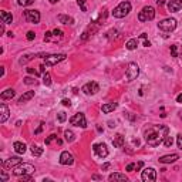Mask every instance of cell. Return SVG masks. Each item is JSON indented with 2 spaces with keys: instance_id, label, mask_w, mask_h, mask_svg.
Here are the masks:
<instances>
[{
  "instance_id": "cell-1",
  "label": "cell",
  "mask_w": 182,
  "mask_h": 182,
  "mask_svg": "<svg viewBox=\"0 0 182 182\" xmlns=\"http://www.w3.org/2000/svg\"><path fill=\"white\" fill-rule=\"evenodd\" d=\"M169 134V128L167 125H151L148 130H145L144 136L145 141L151 147H158L159 144H162L164 138Z\"/></svg>"
},
{
  "instance_id": "cell-2",
  "label": "cell",
  "mask_w": 182,
  "mask_h": 182,
  "mask_svg": "<svg viewBox=\"0 0 182 182\" xmlns=\"http://www.w3.org/2000/svg\"><path fill=\"white\" fill-rule=\"evenodd\" d=\"M36 171V168L30 165V164H23L20 162L19 165H16L12 168V172H13V175L16 176H21V175H29V174H33Z\"/></svg>"
},
{
  "instance_id": "cell-3",
  "label": "cell",
  "mask_w": 182,
  "mask_h": 182,
  "mask_svg": "<svg viewBox=\"0 0 182 182\" xmlns=\"http://www.w3.org/2000/svg\"><path fill=\"white\" fill-rule=\"evenodd\" d=\"M131 12V3L130 1H121L114 10H112V16L117 19H123Z\"/></svg>"
},
{
  "instance_id": "cell-4",
  "label": "cell",
  "mask_w": 182,
  "mask_h": 182,
  "mask_svg": "<svg viewBox=\"0 0 182 182\" xmlns=\"http://www.w3.org/2000/svg\"><path fill=\"white\" fill-rule=\"evenodd\" d=\"M154 17H155V9L152 6H145L138 14V20L142 23L144 21H151V20H154Z\"/></svg>"
},
{
  "instance_id": "cell-5",
  "label": "cell",
  "mask_w": 182,
  "mask_h": 182,
  "mask_svg": "<svg viewBox=\"0 0 182 182\" xmlns=\"http://www.w3.org/2000/svg\"><path fill=\"white\" fill-rule=\"evenodd\" d=\"M158 29L162 30L165 33H169V32H174L176 29V20L169 17V19H164L162 21L158 23Z\"/></svg>"
},
{
  "instance_id": "cell-6",
  "label": "cell",
  "mask_w": 182,
  "mask_h": 182,
  "mask_svg": "<svg viewBox=\"0 0 182 182\" xmlns=\"http://www.w3.org/2000/svg\"><path fill=\"white\" fill-rule=\"evenodd\" d=\"M70 124L74 125V127H81V128H85L87 127V120H85V115L83 112H77L74 114L71 118H70Z\"/></svg>"
},
{
  "instance_id": "cell-7",
  "label": "cell",
  "mask_w": 182,
  "mask_h": 182,
  "mask_svg": "<svg viewBox=\"0 0 182 182\" xmlns=\"http://www.w3.org/2000/svg\"><path fill=\"white\" fill-rule=\"evenodd\" d=\"M65 57H67V56H65L64 53H61V54H50V56H46L44 57V63H46V65L53 67V65H56L57 63L63 61Z\"/></svg>"
},
{
  "instance_id": "cell-8",
  "label": "cell",
  "mask_w": 182,
  "mask_h": 182,
  "mask_svg": "<svg viewBox=\"0 0 182 182\" xmlns=\"http://www.w3.org/2000/svg\"><path fill=\"white\" fill-rule=\"evenodd\" d=\"M139 74V67L136 63H130L127 68V81H134Z\"/></svg>"
},
{
  "instance_id": "cell-9",
  "label": "cell",
  "mask_w": 182,
  "mask_h": 182,
  "mask_svg": "<svg viewBox=\"0 0 182 182\" xmlns=\"http://www.w3.org/2000/svg\"><path fill=\"white\" fill-rule=\"evenodd\" d=\"M83 92L87 94V95H94V94H97L98 91H100V85L97 83H94V81H90V83H87V84L83 85Z\"/></svg>"
},
{
  "instance_id": "cell-10",
  "label": "cell",
  "mask_w": 182,
  "mask_h": 182,
  "mask_svg": "<svg viewBox=\"0 0 182 182\" xmlns=\"http://www.w3.org/2000/svg\"><path fill=\"white\" fill-rule=\"evenodd\" d=\"M92 150L95 152V155L98 158H105V156H108V148H107V145L104 142H100V144H94L92 145Z\"/></svg>"
},
{
  "instance_id": "cell-11",
  "label": "cell",
  "mask_w": 182,
  "mask_h": 182,
  "mask_svg": "<svg viewBox=\"0 0 182 182\" xmlns=\"http://www.w3.org/2000/svg\"><path fill=\"white\" fill-rule=\"evenodd\" d=\"M144 182H154L156 179V171L154 168H145L141 174Z\"/></svg>"
},
{
  "instance_id": "cell-12",
  "label": "cell",
  "mask_w": 182,
  "mask_h": 182,
  "mask_svg": "<svg viewBox=\"0 0 182 182\" xmlns=\"http://www.w3.org/2000/svg\"><path fill=\"white\" fill-rule=\"evenodd\" d=\"M24 16H26L27 21L32 23V24H37L40 21V13L37 10H26V12H24Z\"/></svg>"
},
{
  "instance_id": "cell-13",
  "label": "cell",
  "mask_w": 182,
  "mask_h": 182,
  "mask_svg": "<svg viewBox=\"0 0 182 182\" xmlns=\"http://www.w3.org/2000/svg\"><path fill=\"white\" fill-rule=\"evenodd\" d=\"M73 162H74V158L71 154L68 151H63L60 155V164L61 165H73Z\"/></svg>"
},
{
  "instance_id": "cell-14",
  "label": "cell",
  "mask_w": 182,
  "mask_h": 182,
  "mask_svg": "<svg viewBox=\"0 0 182 182\" xmlns=\"http://www.w3.org/2000/svg\"><path fill=\"white\" fill-rule=\"evenodd\" d=\"M20 162H21V159H20L19 156H12V158H9V159L1 161V167H3V168H13L16 165H19Z\"/></svg>"
},
{
  "instance_id": "cell-15",
  "label": "cell",
  "mask_w": 182,
  "mask_h": 182,
  "mask_svg": "<svg viewBox=\"0 0 182 182\" xmlns=\"http://www.w3.org/2000/svg\"><path fill=\"white\" fill-rule=\"evenodd\" d=\"M182 9V0H169L168 1V10L171 13H176Z\"/></svg>"
},
{
  "instance_id": "cell-16",
  "label": "cell",
  "mask_w": 182,
  "mask_h": 182,
  "mask_svg": "<svg viewBox=\"0 0 182 182\" xmlns=\"http://www.w3.org/2000/svg\"><path fill=\"white\" fill-rule=\"evenodd\" d=\"M176 159H179L178 154H171V155H164L159 158V162L161 164H174Z\"/></svg>"
},
{
  "instance_id": "cell-17",
  "label": "cell",
  "mask_w": 182,
  "mask_h": 182,
  "mask_svg": "<svg viewBox=\"0 0 182 182\" xmlns=\"http://www.w3.org/2000/svg\"><path fill=\"white\" fill-rule=\"evenodd\" d=\"M0 111H1V115H0V123L4 124L7 121V118H9V108H7L6 104H0Z\"/></svg>"
},
{
  "instance_id": "cell-18",
  "label": "cell",
  "mask_w": 182,
  "mask_h": 182,
  "mask_svg": "<svg viewBox=\"0 0 182 182\" xmlns=\"http://www.w3.org/2000/svg\"><path fill=\"white\" fill-rule=\"evenodd\" d=\"M124 144H125V139H124V136L121 134H117V135L112 138V145L115 148H123Z\"/></svg>"
},
{
  "instance_id": "cell-19",
  "label": "cell",
  "mask_w": 182,
  "mask_h": 182,
  "mask_svg": "<svg viewBox=\"0 0 182 182\" xmlns=\"http://www.w3.org/2000/svg\"><path fill=\"white\" fill-rule=\"evenodd\" d=\"M117 107H118L117 103H107V104H104L103 107H101V110H103L104 114H110L111 111H114Z\"/></svg>"
},
{
  "instance_id": "cell-20",
  "label": "cell",
  "mask_w": 182,
  "mask_h": 182,
  "mask_svg": "<svg viewBox=\"0 0 182 182\" xmlns=\"http://www.w3.org/2000/svg\"><path fill=\"white\" fill-rule=\"evenodd\" d=\"M14 94H16V91L13 88H7L6 91H3L1 94H0V98L1 100H12L14 97Z\"/></svg>"
},
{
  "instance_id": "cell-21",
  "label": "cell",
  "mask_w": 182,
  "mask_h": 182,
  "mask_svg": "<svg viewBox=\"0 0 182 182\" xmlns=\"http://www.w3.org/2000/svg\"><path fill=\"white\" fill-rule=\"evenodd\" d=\"M13 148H14V151L19 154V155H23L24 152L27 151V148H26V145L23 142H14L13 144Z\"/></svg>"
},
{
  "instance_id": "cell-22",
  "label": "cell",
  "mask_w": 182,
  "mask_h": 182,
  "mask_svg": "<svg viewBox=\"0 0 182 182\" xmlns=\"http://www.w3.org/2000/svg\"><path fill=\"white\" fill-rule=\"evenodd\" d=\"M59 21L63 23V24H74V19H73L71 16H67V14H60Z\"/></svg>"
},
{
  "instance_id": "cell-23",
  "label": "cell",
  "mask_w": 182,
  "mask_h": 182,
  "mask_svg": "<svg viewBox=\"0 0 182 182\" xmlns=\"http://www.w3.org/2000/svg\"><path fill=\"white\" fill-rule=\"evenodd\" d=\"M108 179H110V181H128L127 175H124V174H118V172L111 174V175L108 176Z\"/></svg>"
},
{
  "instance_id": "cell-24",
  "label": "cell",
  "mask_w": 182,
  "mask_h": 182,
  "mask_svg": "<svg viewBox=\"0 0 182 182\" xmlns=\"http://www.w3.org/2000/svg\"><path fill=\"white\" fill-rule=\"evenodd\" d=\"M33 97H34V91H27V92H24V94L19 98V103H21V104H23V103H27V101H30Z\"/></svg>"
},
{
  "instance_id": "cell-25",
  "label": "cell",
  "mask_w": 182,
  "mask_h": 182,
  "mask_svg": "<svg viewBox=\"0 0 182 182\" xmlns=\"http://www.w3.org/2000/svg\"><path fill=\"white\" fill-rule=\"evenodd\" d=\"M0 17L3 20V23H6V24H10L13 21V16L7 12H0Z\"/></svg>"
},
{
  "instance_id": "cell-26",
  "label": "cell",
  "mask_w": 182,
  "mask_h": 182,
  "mask_svg": "<svg viewBox=\"0 0 182 182\" xmlns=\"http://www.w3.org/2000/svg\"><path fill=\"white\" fill-rule=\"evenodd\" d=\"M136 47H138V40L136 39H131L125 43V48L127 50H135Z\"/></svg>"
},
{
  "instance_id": "cell-27",
  "label": "cell",
  "mask_w": 182,
  "mask_h": 182,
  "mask_svg": "<svg viewBox=\"0 0 182 182\" xmlns=\"http://www.w3.org/2000/svg\"><path fill=\"white\" fill-rule=\"evenodd\" d=\"M30 150H32V154L34 156H41V154H43V148H40V147L34 145V144L32 145V148H30Z\"/></svg>"
},
{
  "instance_id": "cell-28",
  "label": "cell",
  "mask_w": 182,
  "mask_h": 182,
  "mask_svg": "<svg viewBox=\"0 0 182 182\" xmlns=\"http://www.w3.org/2000/svg\"><path fill=\"white\" fill-rule=\"evenodd\" d=\"M64 136H65V141H67V142H73V141L76 139V135H74V132H73V131H70V130L64 131Z\"/></svg>"
},
{
  "instance_id": "cell-29",
  "label": "cell",
  "mask_w": 182,
  "mask_h": 182,
  "mask_svg": "<svg viewBox=\"0 0 182 182\" xmlns=\"http://www.w3.org/2000/svg\"><path fill=\"white\" fill-rule=\"evenodd\" d=\"M162 144L167 147V148H171L172 147V144H174V139H172V136H169V134L165 138H164V141H162Z\"/></svg>"
},
{
  "instance_id": "cell-30",
  "label": "cell",
  "mask_w": 182,
  "mask_h": 182,
  "mask_svg": "<svg viewBox=\"0 0 182 182\" xmlns=\"http://www.w3.org/2000/svg\"><path fill=\"white\" fill-rule=\"evenodd\" d=\"M43 84L44 85L51 84V77H50V74H48V73H44V76H43Z\"/></svg>"
},
{
  "instance_id": "cell-31",
  "label": "cell",
  "mask_w": 182,
  "mask_h": 182,
  "mask_svg": "<svg viewBox=\"0 0 182 182\" xmlns=\"http://www.w3.org/2000/svg\"><path fill=\"white\" fill-rule=\"evenodd\" d=\"M33 57H36V56H34V54H27V56H24V57H23V59H20V64H26L27 61H30V60L33 59Z\"/></svg>"
},
{
  "instance_id": "cell-32",
  "label": "cell",
  "mask_w": 182,
  "mask_h": 182,
  "mask_svg": "<svg viewBox=\"0 0 182 182\" xmlns=\"http://www.w3.org/2000/svg\"><path fill=\"white\" fill-rule=\"evenodd\" d=\"M17 3H19V6H30L34 3V0H17Z\"/></svg>"
},
{
  "instance_id": "cell-33",
  "label": "cell",
  "mask_w": 182,
  "mask_h": 182,
  "mask_svg": "<svg viewBox=\"0 0 182 182\" xmlns=\"http://www.w3.org/2000/svg\"><path fill=\"white\" fill-rule=\"evenodd\" d=\"M57 120H59V123H64L65 120H67V115H65L64 111H61V112L57 114Z\"/></svg>"
},
{
  "instance_id": "cell-34",
  "label": "cell",
  "mask_w": 182,
  "mask_h": 182,
  "mask_svg": "<svg viewBox=\"0 0 182 182\" xmlns=\"http://www.w3.org/2000/svg\"><path fill=\"white\" fill-rule=\"evenodd\" d=\"M171 56L172 57H178V46L176 44L171 46Z\"/></svg>"
},
{
  "instance_id": "cell-35",
  "label": "cell",
  "mask_w": 182,
  "mask_h": 182,
  "mask_svg": "<svg viewBox=\"0 0 182 182\" xmlns=\"http://www.w3.org/2000/svg\"><path fill=\"white\" fill-rule=\"evenodd\" d=\"M57 139H59L57 135H54V134H53V135H50L48 138H46V145H50L53 141H57Z\"/></svg>"
},
{
  "instance_id": "cell-36",
  "label": "cell",
  "mask_w": 182,
  "mask_h": 182,
  "mask_svg": "<svg viewBox=\"0 0 182 182\" xmlns=\"http://www.w3.org/2000/svg\"><path fill=\"white\" fill-rule=\"evenodd\" d=\"M53 36L57 37V39H61V37H63V32H61L60 29H56V30H53Z\"/></svg>"
},
{
  "instance_id": "cell-37",
  "label": "cell",
  "mask_w": 182,
  "mask_h": 182,
  "mask_svg": "<svg viewBox=\"0 0 182 182\" xmlns=\"http://www.w3.org/2000/svg\"><path fill=\"white\" fill-rule=\"evenodd\" d=\"M77 3H78V6L81 7V10H83V12H87V7H85V0H77Z\"/></svg>"
},
{
  "instance_id": "cell-38",
  "label": "cell",
  "mask_w": 182,
  "mask_h": 182,
  "mask_svg": "<svg viewBox=\"0 0 182 182\" xmlns=\"http://www.w3.org/2000/svg\"><path fill=\"white\" fill-rule=\"evenodd\" d=\"M20 181H21V182H23V181L32 182V181H33V178L30 176V174H29V175H21V176H20Z\"/></svg>"
},
{
  "instance_id": "cell-39",
  "label": "cell",
  "mask_w": 182,
  "mask_h": 182,
  "mask_svg": "<svg viewBox=\"0 0 182 182\" xmlns=\"http://www.w3.org/2000/svg\"><path fill=\"white\" fill-rule=\"evenodd\" d=\"M176 144H178V148L182 150V134H179V135L176 136Z\"/></svg>"
},
{
  "instance_id": "cell-40",
  "label": "cell",
  "mask_w": 182,
  "mask_h": 182,
  "mask_svg": "<svg viewBox=\"0 0 182 182\" xmlns=\"http://www.w3.org/2000/svg\"><path fill=\"white\" fill-rule=\"evenodd\" d=\"M24 83H26V84H29V85H32V84H34V83H36V80H34V78H32V77H26V78H24Z\"/></svg>"
},
{
  "instance_id": "cell-41",
  "label": "cell",
  "mask_w": 182,
  "mask_h": 182,
  "mask_svg": "<svg viewBox=\"0 0 182 182\" xmlns=\"http://www.w3.org/2000/svg\"><path fill=\"white\" fill-rule=\"evenodd\" d=\"M27 40H30V41H32V40H34L36 39V34H34V32H27Z\"/></svg>"
},
{
  "instance_id": "cell-42",
  "label": "cell",
  "mask_w": 182,
  "mask_h": 182,
  "mask_svg": "<svg viewBox=\"0 0 182 182\" xmlns=\"http://www.w3.org/2000/svg\"><path fill=\"white\" fill-rule=\"evenodd\" d=\"M51 36H53L51 32H47L44 34V41H50V40H51Z\"/></svg>"
},
{
  "instance_id": "cell-43",
  "label": "cell",
  "mask_w": 182,
  "mask_h": 182,
  "mask_svg": "<svg viewBox=\"0 0 182 182\" xmlns=\"http://www.w3.org/2000/svg\"><path fill=\"white\" fill-rule=\"evenodd\" d=\"M61 104L64 105V107H70V105H71V101H70V100H67V98H64V100L61 101Z\"/></svg>"
},
{
  "instance_id": "cell-44",
  "label": "cell",
  "mask_w": 182,
  "mask_h": 182,
  "mask_svg": "<svg viewBox=\"0 0 182 182\" xmlns=\"http://www.w3.org/2000/svg\"><path fill=\"white\" fill-rule=\"evenodd\" d=\"M135 169V164H128L127 165V171H134Z\"/></svg>"
},
{
  "instance_id": "cell-45",
  "label": "cell",
  "mask_w": 182,
  "mask_h": 182,
  "mask_svg": "<svg viewBox=\"0 0 182 182\" xmlns=\"http://www.w3.org/2000/svg\"><path fill=\"white\" fill-rule=\"evenodd\" d=\"M0 176H1V179H3V181H7V179H9V176H7L6 172H0Z\"/></svg>"
},
{
  "instance_id": "cell-46",
  "label": "cell",
  "mask_w": 182,
  "mask_h": 182,
  "mask_svg": "<svg viewBox=\"0 0 182 182\" xmlns=\"http://www.w3.org/2000/svg\"><path fill=\"white\" fill-rule=\"evenodd\" d=\"M27 73H29V74H34V76H37V71H36L34 68H27Z\"/></svg>"
},
{
  "instance_id": "cell-47",
  "label": "cell",
  "mask_w": 182,
  "mask_h": 182,
  "mask_svg": "<svg viewBox=\"0 0 182 182\" xmlns=\"http://www.w3.org/2000/svg\"><path fill=\"white\" fill-rule=\"evenodd\" d=\"M142 165H144L142 162H138V164H136V165H135V169H136V171H139V169L142 168Z\"/></svg>"
},
{
  "instance_id": "cell-48",
  "label": "cell",
  "mask_w": 182,
  "mask_h": 182,
  "mask_svg": "<svg viewBox=\"0 0 182 182\" xmlns=\"http://www.w3.org/2000/svg\"><path fill=\"white\" fill-rule=\"evenodd\" d=\"M176 103H179V104H182V92L179 94V95H178V97H176Z\"/></svg>"
},
{
  "instance_id": "cell-49",
  "label": "cell",
  "mask_w": 182,
  "mask_h": 182,
  "mask_svg": "<svg viewBox=\"0 0 182 182\" xmlns=\"http://www.w3.org/2000/svg\"><path fill=\"white\" fill-rule=\"evenodd\" d=\"M4 24H6V23H3V24L0 26V34H3V33H4Z\"/></svg>"
},
{
  "instance_id": "cell-50",
  "label": "cell",
  "mask_w": 182,
  "mask_h": 182,
  "mask_svg": "<svg viewBox=\"0 0 182 182\" xmlns=\"http://www.w3.org/2000/svg\"><path fill=\"white\" fill-rule=\"evenodd\" d=\"M150 46H151V43L148 41V40H145V41H144V47H150Z\"/></svg>"
},
{
  "instance_id": "cell-51",
  "label": "cell",
  "mask_w": 182,
  "mask_h": 182,
  "mask_svg": "<svg viewBox=\"0 0 182 182\" xmlns=\"http://www.w3.org/2000/svg\"><path fill=\"white\" fill-rule=\"evenodd\" d=\"M108 167H110V164H105V165H103V169H107Z\"/></svg>"
},
{
  "instance_id": "cell-52",
  "label": "cell",
  "mask_w": 182,
  "mask_h": 182,
  "mask_svg": "<svg viewBox=\"0 0 182 182\" xmlns=\"http://www.w3.org/2000/svg\"><path fill=\"white\" fill-rule=\"evenodd\" d=\"M48 1H50V3H51V4H54V3H57V1H59V0H48Z\"/></svg>"
},
{
  "instance_id": "cell-53",
  "label": "cell",
  "mask_w": 182,
  "mask_h": 182,
  "mask_svg": "<svg viewBox=\"0 0 182 182\" xmlns=\"http://www.w3.org/2000/svg\"><path fill=\"white\" fill-rule=\"evenodd\" d=\"M179 57H181V59H182V50H181V54H179Z\"/></svg>"
}]
</instances>
